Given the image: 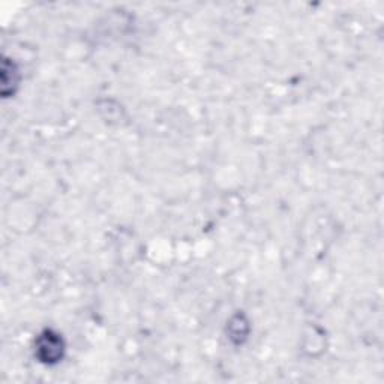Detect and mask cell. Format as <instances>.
Masks as SVG:
<instances>
[{
  "label": "cell",
  "mask_w": 384,
  "mask_h": 384,
  "mask_svg": "<svg viewBox=\"0 0 384 384\" xmlns=\"http://www.w3.org/2000/svg\"><path fill=\"white\" fill-rule=\"evenodd\" d=\"M35 352L42 363L53 365L60 362L65 354V341L62 335L51 329L42 330L35 343Z\"/></svg>",
  "instance_id": "cell-1"
},
{
  "label": "cell",
  "mask_w": 384,
  "mask_h": 384,
  "mask_svg": "<svg viewBox=\"0 0 384 384\" xmlns=\"http://www.w3.org/2000/svg\"><path fill=\"white\" fill-rule=\"evenodd\" d=\"M20 69L12 62V59H3L2 62V95L10 98L20 87Z\"/></svg>",
  "instance_id": "cell-2"
},
{
  "label": "cell",
  "mask_w": 384,
  "mask_h": 384,
  "mask_svg": "<svg viewBox=\"0 0 384 384\" xmlns=\"http://www.w3.org/2000/svg\"><path fill=\"white\" fill-rule=\"evenodd\" d=\"M229 330H230V338L233 341L242 343V339H245L248 336V330H249L248 321L242 316H236L230 320Z\"/></svg>",
  "instance_id": "cell-3"
}]
</instances>
